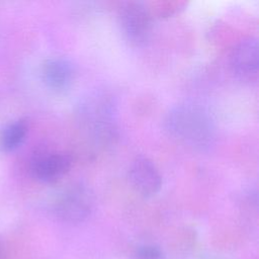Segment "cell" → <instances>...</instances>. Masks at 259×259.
Instances as JSON below:
<instances>
[{"instance_id":"cell-1","label":"cell","mask_w":259,"mask_h":259,"mask_svg":"<svg viewBox=\"0 0 259 259\" xmlns=\"http://www.w3.org/2000/svg\"><path fill=\"white\" fill-rule=\"evenodd\" d=\"M165 128L174 139L199 149L208 147L214 136L209 114L193 103H182L171 108L165 117Z\"/></svg>"},{"instance_id":"cell-2","label":"cell","mask_w":259,"mask_h":259,"mask_svg":"<svg viewBox=\"0 0 259 259\" xmlns=\"http://www.w3.org/2000/svg\"><path fill=\"white\" fill-rule=\"evenodd\" d=\"M115 103L105 91H95L85 97L79 105V120L82 125L99 140H106L115 131Z\"/></svg>"},{"instance_id":"cell-3","label":"cell","mask_w":259,"mask_h":259,"mask_svg":"<svg viewBox=\"0 0 259 259\" xmlns=\"http://www.w3.org/2000/svg\"><path fill=\"white\" fill-rule=\"evenodd\" d=\"M93 206V193L81 183H73L65 187L54 201L55 213L68 223L84 221L91 213Z\"/></svg>"},{"instance_id":"cell-4","label":"cell","mask_w":259,"mask_h":259,"mask_svg":"<svg viewBox=\"0 0 259 259\" xmlns=\"http://www.w3.org/2000/svg\"><path fill=\"white\" fill-rule=\"evenodd\" d=\"M118 23L124 37L135 46L144 45L152 30V16L144 2H125L118 9Z\"/></svg>"},{"instance_id":"cell-5","label":"cell","mask_w":259,"mask_h":259,"mask_svg":"<svg viewBox=\"0 0 259 259\" xmlns=\"http://www.w3.org/2000/svg\"><path fill=\"white\" fill-rule=\"evenodd\" d=\"M128 180L132 187L141 195H155L162 186V176L155 163L145 156H137L128 168Z\"/></svg>"},{"instance_id":"cell-6","label":"cell","mask_w":259,"mask_h":259,"mask_svg":"<svg viewBox=\"0 0 259 259\" xmlns=\"http://www.w3.org/2000/svg\"><path fill=\"white\" fill-rule=\"evenodd\" d=\"M258 56V40L256 37H248L238 42L230 57L231 68L235 75L244 81L256 79Z\"/></svg>"},{"instance_id":"cell-7","label":"cell","mask_w":259,"mask_h":259,"mask_svg":"<svg viewBox=\"0 0 259 259\" xmlns=\"http://www.w3.org/2000/svg\"><path fill=\"white\" fill-rule=\"evenodd\" d=\"M71 165V157L66 153H44L31 161L30 172L41 183H54L69 171Z\"/></svg>"},{"instance_id":"cell-8","label":"cell","mask_w":259,"mask_h":259,"mask_svg":"<svg viewBox=\"0 0 259 259\" xmlns=\"http://www.w3.org/2000/svg\"><path fill=\"white\" fill-rule=\"evenodd\" d=\"M76 69L74 64L66 58H52L47 60L41 68V78L46 86L55 92H65L74 83Z\"/></svg>"},{"instance_id":"cell-9","label":"cell","mask_w":259,"mask_h":259,"mask_svg":"<svg viewBox=\"0 0 259 259\" xmlns=\"http://www.w3.org/2000/svg\"><path fill=\"white\" fill-rule=\"evenodd\" d=\"M28 124L24 119H16L6 123L0 131V150L10 153L17 150L25 141Z\"/></svg>"},{"instance_id":"cell-10","label":"cell","mask_w":259,"mask_h":259,"mask_svg":"<svg viewBox=\"0 0 259 259\" xmlns=\"http://www.w3.org/2000/svg\"><path fill=\"white\" fill-rule=\"evenodd\" d=\"M136 259H162V250L154 245H145L137 249L135 253Z\"/></svg>"},{"instance_id":"cell-11","label":"cell","mask_w":259,"mask_h":259,"mask_svg":"<svg viewBox=\"0 0 259 259\" xmlns=\"http://www.w3.org/2000/svg\"><path fill=\"white\" fill-rule=\"evenodd\" d=\"M1 255H2V244L0 242V259H1Z\"/></svg>"}]
</instances>
